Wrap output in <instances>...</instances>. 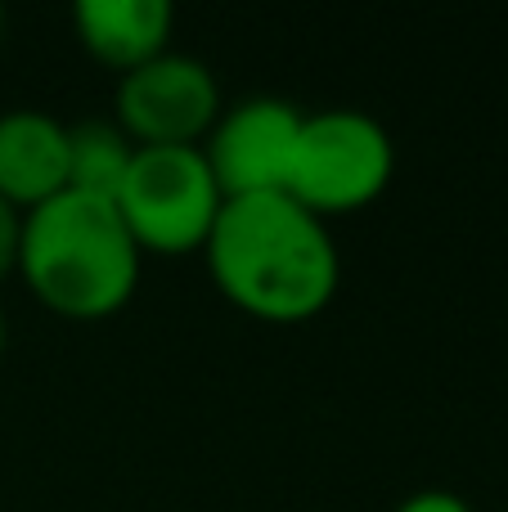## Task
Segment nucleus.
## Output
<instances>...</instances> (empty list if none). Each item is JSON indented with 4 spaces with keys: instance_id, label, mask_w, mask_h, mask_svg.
I'll return each mask as SVG.
<instances>
[{
    "instance_id": "obj_1",
    "label": "nucleus",
    "mask_w": 508,
    "mask_h": 512,
    "mask_svg": "<svg viewBox=\"0 0 508 512\" xmlns=\"http://www.w3.org/2000/svg\"><path fill=\"white\" fill-rule=\"evenodd\" d=\"M216 292L261 324H306L338 297L342 256L329 221L288 194L230 198L203 248Z\"/></svg>"
},
{
    "instance_id": "obj_2",
    "label": "nucleus",
    "mask_w": 508,
    "mask_h": 512,
    "mask_svg": "<svg viewBox=\"0 0 508 512\" xmlns=\"http://www.w3.org/2000/svg\"><path fill=\"white\" fill-rule=\"evenodd\" d=\"M144 252L131 239L117 203L59 194L18 225V279L59 319L95 324L135 297Z\"/></svg>"
},
{
    "instance_id": "obj_3",
    "label": "nucleus",
    "mask_w": 508,
    "mask_h": 512,
    "mask_svg": "<svg viewBox=\"0 0 508 512\" xmlns=\"http://www.w3.org/2000/svg\"><path fill=\"white\" fill-rule=\"evenodd\" d=\"M396 176V144L365 108L302 113L284 194L320 221L378 203Z\"/></svg>"
},
{
    "instance_id": "obj_4",
    "label": "nucleus",
    "mask_w": 508,
    "mask_h": 512,
    "mask_svg": "<svg viewBox=\"0 0 508 512\" xmlns=\"http://www.w3.org/2000/svg\"><path fill=\"white\" fill-rule=\"evenodd\" d=\"M113 203L144 256H203L225 194L203 149H135Z\"/></svg>"
},
{
    "instance_id": "obj_5",
    "label": "nucleus",
    "mask_w": 508,
    "mask_h": 512,
    "mask_svg": "<svg viewBox=\"0 0 508 512\" xmlns=\"http://www.w3.org/2000/svg\"><path fill=\"white\" fill-rule=\"evenodd\" d=\"M113 104V122L135 149H198L221 117L225 99L221 81L203 59L167 50L117 77Z\"/></svg>"
},
{
    "instance_id": "obj_6",
    "label": "nucleus",
    "mask_w": 508,
    "mask_h": 512,
    "mask_svg": "<svg viewBox=\"0 0 508 512\" xmlns=\"http://www.w3.org/2000/svg\"><path fill=\"white\" fill-rule=\"evenodd\" d=\"M297 126H302V108L275 95H252L221 108L216 126L198 149H203L225 203L230 198L284 194Z\"/></svg>"
},
{
    "instance_id": "obj_7",
    "label": "nucleus",
    "mask_w": 508,
    "mask_h": 512,
    "mask_svg": "<svg viewBox=\"0 0 508 512\" xmlns=\"http://www.w3.org/2000/svg\"><path fill=\"white\" fill-rule=\"evenodd\" d=\"M68 194V122L41 108L0 113V203L18 216Z\"/></svg>"
},
{
    "instance_id": "obj_8",
    "label": "nucleus",
    "mask_w": 508,
    "mask_h": 512,
    "mask_svg": "<svg viewBox=\"0 0 508 512\" xmlns=\"http://www.w3.org/2000/svg\"><path fill=\"white\" fill-rule=\"evenodd\" d=\"M171 27H176V9L167 0H77L72 5V32L81 50L117 77L167 54Z\"/></svg>"
},
{
    "instance_id": "obj_9",
    "label": "nucleus",
    "mask_w": 508,
    "mask_h": 512,
    "mask_svg": "<svg viewBox=\"0 0 508 512\" xmlns=\"http://www.w3.org/2000/svg\"><path fill=\"white\" fill-rule=\"evenodd\" d=\"M131 162H135V144L126 140V131L117 122L86 117V122L68 126V189L72 194H90V198H108L113 203Z\"/></svg>"
},
{
    "instance_id": "obj_10",
    "label": "nucleus",
    "mask_w": 508,
    "mask_h": 512,
    "mask_svg": "<svg viewBox=\"0 0 508 512\" xmlns=\"http://www.w3.org/2000/svg\"><path fill=\"white\" fill-rule=\"evenodd\" d=\"M396 512H473L464 495H455V490H414V495H405Z\"/></svg>"
},
{
    "instance_id": "obj_11",
    "label": "nucleus",
    "mask_w": 508,
    "mask_h": 512,
    "mask_svg": "<svg viewBox=\"0 0 508 512\" xmlns=\"http://www.w3.org/2000/svg\"><path fill=\"white\" fill-rule=\"evenodd\" d=\"M18 225H23V216L9 203H0V283L18 270Z\"/></svg>"
},
{
    "instance_id": "obj_12",
    "label": "nucleus",
    "mask_w": 508,
    "mask_h": 512,
    "mask_svg": "<svg viewBox=\"0 0 508 512\" xmlns=\"http://www.w3.org/2000/svg\"><path fill=\"white\" fill-rule=\"evenodd\" d=\"M5 346H9V319H5V310H0V360H5Z\"/></svg>"
},
{
    "instance_id": "obj_13",
    "label": "nucleus",
    "mask_w": 508,
    "mask_h": 512,
    "mask_svg": "<svg viewBox=\"0 0 508 512\" xmlns=\"http://www.w3.org/2000/svg\"><path fill=\"white\" fill-rule=\"evenodd\" d=\"M0 36H5V9H0Z\"/></svg>"
}]
</instances>
